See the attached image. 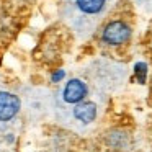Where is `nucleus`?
I'll use <instances>...</instances> for the list:
<instances>
[{
  "label": "nucleus",
  "instance_id": "nucleus-2",
  "mask_svg": "<svg viewBox=\"0 0 152 152\" xmlns=\"http://www.w3.org/2000/svg\"><path fill=\"white\" fill-rule=\"evenodd\" d=\"M113 4L115 0H59V13L79 38H88Z\"/></svg>",
  "mask_w": 152,
  "mask_h": 152
},
{
  "label": "nucleus",
  "instance_id": "nucleus-3",
  "mask_svg": "<svg viewBox=\"0 0 152 152\" xmlns=\"http://www.w3.org/2000/svg\"><path fill=\"white\" fill-rule=\"evenodd\" d=\"M131 25L124 20H111L103 26L102 41L108 46H123L131 39Z\"/></svg>",
  "mask_w": 152,
  "mask_h": 152
},
{
  "label": "nucleus",
  "instance_id": "nucleus-1",
  "mask_svg": "<svg viewBox=\"0 0 152 152\" xmlns=\"http://www.w3.org/2000/svg\"><path fill=\"white\" fill-rule=\"evenodd\" d=\"M123 64L95 59L70 75L51 98L56 118L64 126L85 131L98 119L108 98L124 83Z\"/></svg>",
  "mask_w": 152,
  "mask_h": 152
},
{
  "label": "nucleus",
  "instance_id": "nucleus-5",
  "mask_svg": "<svg viewBox=\"0 0 152 152\" xmlns=\"http://www.w3.org/2000/svg\"><path fill=\"white\" fill-rule=\"evenodd\" d=\"M141 7L147 8V10H152V0H136Z\"/></svg>",
  "mask_w": 152,
  "mask_h": 152
},
{
  "label": "nucleus",
  "instance_id": "nucleus-4",
  "mask_svg": "<svg viewBox=\"0 0 152 152\" xmlns=\"http://www.w3.org/2000/svg\"><path fill=\"white\" fill-rule=\"evenodd\" d=\"M21 111V98L17 93L2 90L0 92V129L10 126Z\"/></svg>",
  "mask_w": 152,
  "mask_h": 152
}]
</instances>
